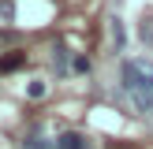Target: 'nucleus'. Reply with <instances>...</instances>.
Instances as JSON below:
<instances>
[{
  "label": "nucleus",
  "mask_w": 153,
  "mask_h": 149,
  "mask_svg": "<svg viewBox=\"0 0 153 149\" xmlns=\"http://www.w3.org/2000/svg\"><path fill=\"white\" fill-rule=\"evenodd\" d=\"M120 82H123V89L134 97V104L146 112V104H149V97H153V60H146V56L123 60V67H120Z\"/></svg>",
  "instance_id": "obj_1"
},
{
  "label": "nucleus",
  "mask_w": 153,
  "mask_h": 149,
  "mask_svg": "<svg viewBox=\"0 0 153 149\" xmlns=\"http://www.w3.org/2000/svg\"><path fill=\"white\" fill-rule=\"evenodd\" d=\"M22 149H60V145H56V138H45L41 127H30V134L22 138Z\"/></svg>",
  "instance_id": "obj_2"
},
{
  "label": "nucleus",
  "mask_w": 153,
  "mask_h": 149,
  "mask_svg": "<svg viewBox=\"0 0 153 149\" xmlns=\"http://www.w3.org/2000/svg\"><path fill=\"white\" fill-rule=\"evenodd\" d=\"M71 63H75V60H71V52H67V45H64V41H56V45H52V71L64 78Z\"/></svg>",
  "instance_id": "obj_4"
},
{
  "label": "nucleus",
  "mask_w": 153,
  "mask_h": 149,
  "mask_svg": "<svg viewBox=\"0 0 153 149\" xmlns=\"http://www.w3.org/2000/svg\"><path fill=\"white\" fill-rule=\"evenodd\" d=\"M26 93L34 97V101H37V97H45V82H30V89H26Z\"/></svg>",
  "instance_id": "obj_9"
},
{
  "label": "nucleus",
  "mask_w": 153,
  "mask_h": 149,
  "mask_svg": "<svg viewBox=\"0 0 153 149\" xmlns=\"http://www.w3.org/2000/svg\"><path fill=\"white\" fill-rule=\"evenodd\" d=\"M108 34H112L116 52H123V45H127V30H123V22H120V19H108Z\"/></svg>",
  "instance_id": "obj_5"
},
{
  "label": "nucleus",
  "mask_w": 153,
  "mask_h": 149,
  "mask_svg": "<svg viewBox=\"0 0 153 149\" xmlns=\"http://www.w3.org/2000/svg\"><path fill=\"white\" fill-rule=\"evenodd\" d=\"M146 112H153V97H149V104H146Z\"/></svg>",
  "instance_id": "obj_11"
},
{
  "label": "nucleus",
  "mask_w": 153,
  "mask_h": 149,
  "mask_svg": "<svg viewBox=\"0 0 153 149\" xmlns=\"http://www.w3.org/2000/svg\"><path fill=\"white\" fill-rule=\"evenodd\" d=\"M138 37L146 45H153V19H142V26H138Z\"/></svg>",
  "instance_id": "obj_7"
},
{
  "label": "nucleus",
  "mask_w": 153,
  "mask_h": 149,
  "mask_svg": "<svg viewBox=\"0 0 153 149\" xmlns=\"http://www.w3.org/2000/svg\"><path fill=\"white\" fill-rule=\"evenodd\" d=\"M56 145H60V149H94L90 138L79 134V131H60V134H56Z\"/></svg>",
  "instance_id": "obj_3"
},
{
  "label": "nucleus",
  "mask_w": 153,
  "mask_h": 149,
  "mask_svg": "<svg viewBox=\"0 0 153 149\" xmlns=\"http://www.w3.org/2000/svg\"><path fill=\"white\" fill-rule=\"evenodd\" d=\"M0 11H4V19H11V15H15V4H11V0H0Z\"/></svg>",
  "instance_id": "obj_10"
},
{
  "label": "nucleus",
  "mask_w": 153,
  "mask_h": 149,
  "mask_svg": "<svg viewBox=\"0 0 153 149\" xmlns=\"http://www.w3.org/2000/svg\"><path fill=\"white\" fill-rule=\"evenodd\" d=\"M22 60H26V52H11L0 60V71H15V67H22Z\"/></svg>",
  "instance_id": "obj_6"
},
{
  "label": "nucleus",
  "mask_w": 153,
  "mask_h": 149,
  "mask_svg": "<svg viewBox=\"0 0 153 149\" xmlns=\"http://www.w3.org/2000/svg\"><path fill=\"white\" fill-rule=\"evenodd\" d=\"M71 67H75L79 74H90V67H94V63H90L86 56H75V63H71Z\"/></svg>",
  "instance_id": "obj_8"
}]
</instances>
